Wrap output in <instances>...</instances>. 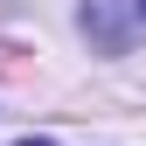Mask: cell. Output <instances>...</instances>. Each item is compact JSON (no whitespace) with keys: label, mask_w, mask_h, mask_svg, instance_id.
<instances>
[{"label":"cell","mask_w":146,"mask_h":146,"mask_svg":"<svg viewBox=\"0 0 146 146\" xmlns=\"http://www.w3.org/2000/svg\"><path fill=\"white\" fill-rule=\"evenodd\" d=\"M21 146H56V139H21Z\"/></svg>","instance_id":"obj_2"},{"label":"cell","mask_w":146,"mask_h":146,"mask_svg":"<svg viewBox=\"0 0 146 146\" xmlns=\"http://www.w3.org/2000/svg\"><path fill=\"white\" fill-rule=\"evenodd\" d=\"M132 7H139V14H146V0H132Z\"/></svg>","instance_id":"obj_3"},{"label":"cell","mask_w":146,"mask_h":146,"mask_svg":"<svg viewBox=\"0 0 146 146\" xmlns=\"http://www.w3.org/2000/svg\"><path fill=\"white\" fill-rule=\"evenodd\" d=\"M84 35H98L104 56H125V21H118V0H84Z\"/></svg>","instance_id":"obj_1"}]
</instances>
